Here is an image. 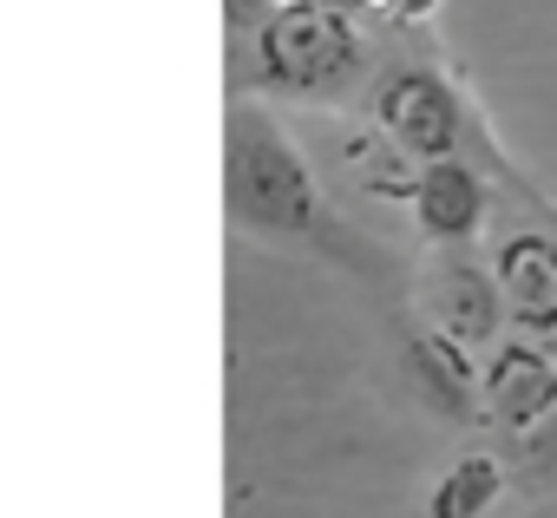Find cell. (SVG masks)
I'll list each match as a JSON object with an SVG mask.
<instances>
[{"label":"cell","instance_id":"cell-1","mask_svg":"<svg viewBox=\"0 0 557 518\" xmlns=\"http://www.w3.org/2000/svg\"><path fill=\"white\" fill-rule=\"evenodd\" d=\"M374 73V47L355 21V0H289L256 21L236 47L230 92L262 99H342Z\"/></svg>","mask_w":557,"mask_h":518},{"label":"cell","instance_id":"cell-2","mask_svg":"<svg viewBox=\"0 0 557 518\" xmlns=\"http://www.w3.org/2000/svg\"><path fill=\"white\" fill-rule=\"evenodd\" d=\"M223 203L243 236L262 243H342L315 184V164L283 132V119L236 99L223 125Z\"/></svg>","mask_w":557,"mask_h":518},{"label":"cell","instance_id":"cell-3","mask_svg":"<svg viewBox=\"0 0 557 518\" xmlns=\"http://www.w3.org/2000/svg\"><path fill=\"white\" fill-rule=\"evenodd\" d=\"M368 119H374L381 138H387L400 158H413V164L453 158L459 138H466V106H459V92H453L433 66H420V60H400V66H387V73L368 86Z\"/></svg>","mask_w":557,"mask_h":518},{"label":"cell","instance_id":"cell-4","mask_svg":"<svg viewBox=\"0 0 557 518\" xmlns=\"http://www.w3.org/2000/svg\"><path fill=\"white\" fill-rule=\"evenodd\" d=\"M492 276L505 289V316L524 335H557V236L511 223L492 243Z\"/></svg>","mask_w":557,"mask_h":518},{"label":"cell","instance_id":"cell-5","mask_svg":"<svg viewBox=\"0 0 557 518\" xmlns=\"http://www.w3.org/2000/svg\"><path fill=\"white\" fill-rule=\"evenodd\" d=\"M407 210H413L426 243L459 249V243H472L485 230V184H479V171L459 151L453 158H426L407 177Z\"/></svg>","mask_w":557,"mask_h":518},{"label":"cell","instance_id":"cell-6","mask_svg":"<svg viewBox=\"0 0 557 518\" xmlns=\"http://www.w3.org/2000/svg\"><path fill=\"white\" fill-rule=\"evenodd\" d=\"M426 303H433V316H440L433 329L459 335L466 348H485V342L498 335V322H505V289H498V276L479 263V256H459V249L440 256Z\"/></svg>","mask_w":557,"mask_h":518},{"label":"cell","instance_id":"cell-7","mask_svg":"<svg viewBox=\"0 0 557 518\" xmlns=\"http://www.w3.org/2000/svg\"><path fill=\"white\" fill-rule=\"evenodd\" d=\"M479 407L498 420V427H537L550 407H557V361L531 342H505L485 374H479Z\"/></svg>","mask_w":557,"mask_h":518},{"label":"cell","instance_id":"cell-8","mask_svg":"<svg viewBox=\"0 0 557 518\" xmlns=\"http://www.w3.org/2000/svg\"><path fill=\"white\" fill-rule=\"evenodd\" d=\"M407 368H413V387H420V400H426L433 414H446V420H466V414H472L485 368H472V348H466L459 335L420 329V335L407 342Z\"/></svg>","mask_w":557,"mask_h":518},{"label":"cell","instance_id":"cell-9","mask_svg":"<svg viewBox=\"0 0 557 518\" xmlns=\"http://www.w3.org/2000/svg\"><path fill=\"white\" fill-rule=\"evenodd\" d=\"M498 492H505V466L492 453H466L426 485V518H485Z\"/></svg>","mask_w":557,"mask_h":518},{"label":"cell","instance_id":"cell-10","mask_svg":"<svg viewBox=\"0 0 557 518\" xmlns=\"http://www.w3.org/2000/svg\"><path fill=\"white\" fill-rule=\"evenodd\" d=\"M518 485L524 492H557V407L537 420V427H524L518 433Z\"/></svg>","mask_w":557,"mask_h":518},{"label":"cell","instance_id":"cell-11","mask_svg":"<svg viewBox=\"0 0 557 518\" xmlns=\"http://www.w3.org/2000/svg\"><path fill=\"white\" fill-rule=\"evenodd\" d=\"M361 14H381V21H394V27H420V21H433L440 14V0H355Z\"/></svg>","mask_w":557,"mask_h":518},{"label":"cell","instance_id":"cell-12","mask_svg":"<svg viewBox=\"0 0 557 518\" xmlns=\"http://www.w3.org/2000/svg\"><path fill=\"white\" fill-rule=\"evenodd\" d=\"M524 518H557V505H544V511H524Z\"/></svg>","mask_w":557,"mask_h":518}]
</instances>
